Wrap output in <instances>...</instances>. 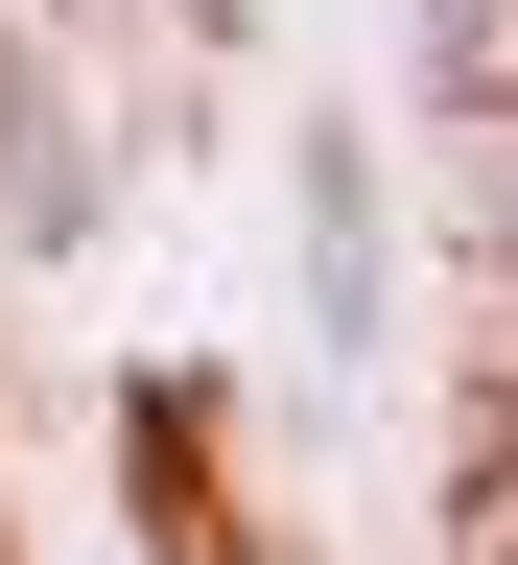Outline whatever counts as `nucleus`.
<instances>
[{
	"label": "nucleus",
	"instance_id": "f257e3e1",
	"mask_svg": "<svg viewBox=\"0 0 518 565\" xmlns=\"http://www.w3.org/2000/svg\"><path fill=\"white\" fill-rule=\"evenodd\" d=\"M283 259H307V330H330V377H378V330H401V141L307 95L283 118Z\"/></svg>",
	"mask_w": 518,
	"mask_h": 565
},
{
	"label": "nucleus",
	"instance_id": "f03ea898",
	"mask_svg": "<svg viewBox=\"0 0 518 565\" xmlns=\"http://www.w3.org/2000/svg\"><path fill=\"white\" fill-rule=\"evenodd\" d=\"M118 494H141V542H166V565H260V519H236V401H212L189 353H141V377H118Z\"/></svg>",
	"mask_w": 518,
	"mask_h": 565
},
{
	"label": "nucleus",
	"instance_id": "7ed1b4c3",
	"mask_svg": "<svg viewBox=\"0 0 518 565\" xmlns=\"http://www.w3.org/2000/svg\"><path fill=\"white\" fill-rule=\"evenodd\" d=\"M95 212H118V189H95V118L0 47V236H24V259H95Z\"/></svg>",
	"mask_w": 518,
	"mask_h": 565
}]
</instances>
